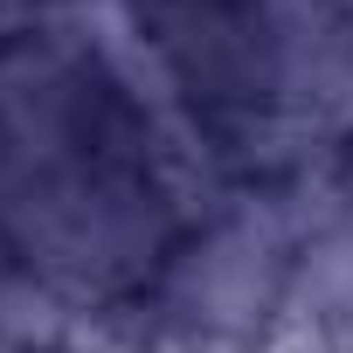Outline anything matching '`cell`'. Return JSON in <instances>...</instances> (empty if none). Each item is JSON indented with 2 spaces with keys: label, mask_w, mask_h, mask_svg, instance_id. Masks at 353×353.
<instances>
[{
  "label": "cell",
  "mask_w": 353,
  "mask_h": 353,
  "mask_svg": "<svg viewBox=\"0 0 353 353\" xmlns=\"http://www.w3.org/2000/svg\"><path fill=\"white\" fill-rule=\"evenodd\" d=\"M77 325V305L42 284L28 263H8L0 270V339H8L14 353H56Z\"/></svg>",
  "instance_id": "obj_2"
},
{
  "label": "cell",
  "mask_w": 353,
  "mask_h": 353,
  "mask_svg": "<svg viewBox=\"0 0 353 353\" xmlns=\"http://www.w3.org/2000/svg\"><path fill=\"white\" fill-rule=\"evenodd\" d=\"M0 353H14V346H8V339H0Z\"/></svg>",
  "instance_id": "obj_4"
},
{
  "label": "cell",
  "mask_w": 353,
  "mask_h": 353,
  "mask_svg": "<svg viewBox=\"0 0 353 353\" xmlns=\"http://www.w3.org/2000/svg\"><path fill=\"white\" fill-rule=\"evenodd\" d=\"M298 263V236L284 229L270 194H236L194 236L166 250L152 277V325L181 339H263L284 312V284Z\"/></svg>",
  "instance_id": "obj_1"
},
{
  "label": "cell",
  "mask_w": 353,
  "mask_h": 353,
  "mask_svg": "<svg viewBox=\"0 0 353 353\" xmlns=\"http://www.w3.org/2000/svg\"><path fill=\"white\" fill-rule=\"evenodd\" d=\"M188 353H263L256 339H188Z\"/></svg>",
  "instance_id": "obj_3"
}]
</instances>
